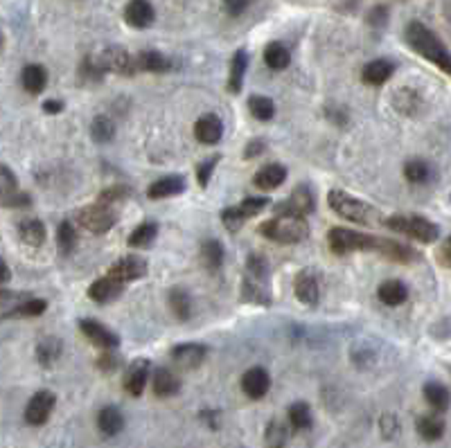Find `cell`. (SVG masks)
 <instances>
[{"instance_id":"cell-28","label":"cell","mask_w":451,"mask_h":448,"mask_svg":"<svg viewBox=\"0 0 451 448\" xmlns=\"http://www.w3.org/2000/svg\"><path fill=\"white\" fill-rule=\"evenodd\" d=\"M289 437H291V426L280 422V419H273L264 430V444L269 448H285L289 444Z\"/></svg>"},{"instance_id":"cell-31","label":"cell","mask_w":451,"mask_h":448,"mask_svg":"<svg viewBox=\"0 0 451 448\" xmlns=\"http://www.w3.org/2000/svg\"><path fill=\"white\" fill-rule=\"evenodd\" d=\"M417 432L422 439L427 442H438L445 435V422L435 414H425L417 419Z\"/></svg>"},{"instance_id":"cell-23","label":"cell","mask_w":451,"mask_h":448,"mask_svg":"<svg viewBox=\"0 0 451 448\" xmlns=\"http://www.w3.org/2000/svg\"><path fill=\"white\" fill-rule=\"evenodd\" d=\"M287 178V169L273 163V165H266L262 167L255 178H253V183H255V187H260V190H275V187H280L282 183H285Z\"/></svg>"},{"instance_id":"cell-26","label":"cell","mask_w":451,"mask_h":448,"mask_svg":"<svg viewBox=\"0 0 451 448\" xmlns=\"http://www.w3.org/2000/svg\"><path fill=\"white\" fill-rule=\"evenodd\" d=\"M19 235H21L23 243L32 245V248H39V245L46 243V225L39 219H23L19 223Z\"/></svg>"},{"instance_id":"cell-15","label":"cell","mask_w":451,"mask_h":448,"mask_svg":"<svg viewBox=\"0 0 451 448\" xmlns=\"http://www.w3.org/2000/svg\"><path fill=\"white\" fill-rule=\"evenodd\" d=\"M153 19H156V11H153L149 0H131L124 9V21L136 30H145L153 23Z\"/></svg>"},{"instance_id":"cell-13","label":"cell","mask_w":451,"mask_h":448,"mask_svg":"<svg viewBox=\"0 0 451 448\" xmlns=\"http://www.w3.org/2000/svg\"><path fill=\"white\" fill-rule=\"evenodd\" d=\"M271 387V377L264 367H250L242 377V390L248 399H262L266 397Z\"/></svg>"},{"instance_id":"cell-39","label":"cell","mask_w":451,"mask_h":448,"mask_svg":"<svg viewBox=\"0 0 451 448\" xmlns=\"http://www.w3.org/2000/svg\"><path fill=\"white\" fill-rule=\"evenodd\" d=\"M289 426L295 430H305L312 426V410H309L307 403L298 401L289 408Z\"/></svg>"},{"instance_id":"cell-43","label":"cell","mask_w":451,"mask_h":448,"mask_svg":"<svg viewBox=\"0 0 451 448\" xmlns=\"http://www.w3.org/2000/svg\"><path fill=\"white\" fill-rule=\"evenodd\" d=\"M269 203L271 200L264 198V196H250V198H244L237 208L242 210V214L246 216V219H250V216H258L260 212H264Z\"/></svg>"},{"instance_id":"cell-56","label":"cell","mask_w":451,"mask_h":448,"mask_svg":"<svg viewBox=\"0 0 451 448\" xmlns=\"http://www.w3.org/2000/svg\"><path fill=\"white\" fill-rule=\"evenodd\" d=\"M3 41H5V39H3V32H0V48H3Z\"/></svg>"},{"instance_id":"cell-34","label":"cell","mask_w":451,"mask_h":448,"mask_svg":"<svg viewBox=\"0 0 451 448\" xmlns=\"http://www.w3.org/2000/svg\"><path fill=\"white\" fill-rule=\"evenodd\" d=\"M156 237H158V225L153 221H145L131 233L129 245H133V248H147V245L153 243V239H156Z\"/></svg>"},{"instance_id":"cell-27","label":"cell","mask_w":451,"mask_h":448,"mask_svg":"<svg viewBox=\"0 0 451 448\" xmlns=\"http://www.w3.org/2000/svg\"><path fill=\"white\" fill-rule=\"evenodd\" d=\"M246 70H248V54H246V50H237L230 59V77H228V91L230 93L242 91Z\"/></svg>"},{"instance_id":"cell-29","label":"cell","mask_w":451,"mask_h":448,"mask_svg":"<svg viewBox=\"0 0 451 448\" xmlns=\"http://www.w3.org/2000/svg\"><path fill=\"white\" fill-rule=\"evenodd\" d=\"M425 399H427V403H429V406H431L435 412H445V410H449V406H451V394H449V390H447L442 383H435V381H431V383L425 385Z\"/></svg>"},{"instance_id":"cell-14","label":"cell","mask_w":451,"mask_h":448,"mask_svg":"<svg viewBox=\"0 0 451 448\" xmlns=\"http://www.w3.org/2000/svg\"><path fill=\"white\" fill-rule=\"evenodd\" d=\"M293 291H295V297H298L303 305H309V307H314L318 302V297H320L318 280H316V275L312 270H300L298 275H295Z\"/></svg>"},{"instance_id":"cell-3","label":"cell","mask_w":451,"mask_h":448,"mask_svg":"<svg viewBox=\"0 0 451 448\" xmlns=\"http://www.w3.org/2000/svg\"><path fill=\"white\" fill-rule=\"evenodd\" d=\"M328 203L334 214L343 216L348 221H355V223H379L382 221V214H379L373 205H368L365 200L350 196L348 192H341V190H332L328 194Z\"/></svg>"},{"instance_id":"cell-4","label":"cell","mask_w":451,"mask_h":448,"mask_svg":"<svg viewBox=\"0 0 451 448\" xmlns=\"http://www.w3.org/2000/svg\"><path fill=\"white\" fill-rule=\"evenodd\" d=\"M386 225L392 230V233L406 235V237H411V239H415L420 243H433V241H438V237H440V228L435 225L433 221L425 219V216H417V214L390 216V219H386Z\"/></svg>"},{"instance_id":"cell-10","label":"cell","mask_w":451,"mask_h":448,"mask_svg":"<svg viewBox=\"0 0 451 448\" xmlns=\"http://www.w3.org/2000/svg\"><path fill=\"white\" fill-rule=\"evenodd\" d=\"M106 275L113 278V280H118V282H122V284L133 282V280H140V278L147 275V262H145L143 257H133V255L122 257V259H118V262L108 268Z\"/></svg>"},{"instance_id":"cell-19","label":"cell","mask_w":451,"mask_h":448,"mask_svg":"<svg viewBox=\"0 0 451 448\" xmlns=\"http://www.w3.org/2000/svg\"><path fill=\"white\" fill-rule=\"evenodd\" d=\"M395 72V63L388 59H375L370 63H365L361 70V79L368 86H382L386 83Z\"/></svg>"},{"instance_id":"cell-32","label":"cell","mask_w":451,"mask_h":448,"mask_svg":"<svg viewBox=\"0 0 451 448\" xmlns=\"http://www.w3.org/2000/svg\"><path fill=\"white\" fill-rule=\"evenodd\" d=\"M264 61L271 70H285L289 66V61H291V54H289V50L285 46H282V43L275 41V43H269V46H266Z\"/></svg>"},{"instance_id":"cell-53","label":"cell","mask_w":451,"mask_h":448,"mask_svg":"<svg viewBox=\"0 0 451 448\" xmlns=\"http://www.w3.org/2000/svg\"><path fill=\"white\" fill-rule=\"evenodd\" d=\"M61 108H64V104L61 102H56V99H48V102L44 104V111L46 113H61Z\"/></svg>"},{"instance_id":"cell-25","label":"cell","mask_w":451,"mask_h":448,"mask_svg":"<svg viewBox=\"0 0 451 448\" xmlns=\"http://www.w3.org/2000/svg\"><path fill=\"white\" fill-rule=\"evenodd\" d=\"M136 70H145V72H167V70H172V61H169L163 52L147 50V52H140V54L136 56Z\"/></svg>"},{"instance_id":"cell-38","label":"cell","mask_w":451,"mask_h":448,"mask_svg":"<svg viewBox=\"0 0 451 448\" xmlns=\"http://www.w3.org/2000/svg\"><path fill=\"white\" fill-rule=\"evenodd\" d=\"M169 309L178 317V320H188L192 315V300L186 291H172L169 293Z\"/></svg>"},{"instance_id":"cell-9","label":"cell","mask_w":451,"mask_h":448,"mask_svg":"<svg viewBox=\"0 0 451 448\" xmlns=\"http://www.w3.org/2000/svg\"><path fill=\"white\" fill-rule=\"evenodd\" d=\"M54 403H56V397L50 392V390H41V392H36L30 399V403H27L25 422L30 426H44L54 410Z\"/></svg>"},{"instance_id":"cell-7","label":"cell","mask_w":451,"mask_h":448,"mask_svg":"<svg viewBox=\"0 0 451 448\" xmlns=\"http://www.w3.org/2000/svg\"><path fill=\"white\" fill-rule=\"evenodd\" d=\"M312 210H314V196L305 185L295 187L287 200H282V203L275 205L278 216H295V219H305Z\"/></svg>"},{"instance_id":"cell-33","label":"cell","mask_w":451,"mask_h":448,"mask_svg":"<svg viewBox=\"0 0 451 448\" xmlns=\"http://www.w3.org/2000/svg\"><path fill=\"white\" fill-rule=\"evenodd\" d=\"M201 262L208 270H219L223 264V248L217 239H208L201 245Z\"/></svg>"},{"instance_id":"cell-45","label":"cell","mask_w":451,"mask_h":448,"mask_svg":"<svg viewBox=\"0 0 451 448\" xmlns=\"http://www.w3.org/2000/svg\"><path fill=\"white\" fill-rule=\"evenodd\" d=\"M246 268H248V278L253 280H266V273H269V264L264 262L262 255H250L248 262H246Z\"/></svg>"},{"instance_id":"cell-35","label":"cell","mask_w":451,"mask_h":448,"mask_svg":"<svg viewBox=\"0 0 451 448\" xmlns=\"http://www.w3.org/2000/svg\"><path fill=\"white\" fill-rule=\"evenodd\" d=\"M46 309H48L46 300L32 297V300H25V302H21V305H16L14 309H9L3 317H36V315L44 313Z\"/></svg>"},{"instance_id":"cell-47","label":"cell","mask_w":451,"mask_h":448,"mask_svg":"<svg viewBox=\"0 0 451 448\" xmlns=\"http://www.w3.org/2000/svg\"><path fill=\"white\" fill-rule=\"evenodd\" d=\"M250 0H223V7L230 16H242V14L248 9Z\"/></svg>"},{"instance_id":"cell-51","label":"cell","mask_w":451,"mask_h":448,"mask_svg":"<svg viewBox=\"0 0 451 448\" xmlns=\"http://www.w3.org/2000/svg\"><path fill=\"white\" fill-rule=\"evenodd\" d=\"M262 149H264V142H262V140H253V142H248V144H246L244 156H246V158H253V156L262 153Z\"/></svg>"},{"instance_id":"cell-54","label":"cell","mask_w":451,"mask_h":448,"mask_svg":"<svg viewBox=\"0 0 451 448\" xmlns=\"http://www.w3.org/2000/svg\"><path fill=\"white\" fill-rule=\"evenodd\" d=\"M9 282V266L5 264V259L0 257V284Z\"/></svg>"},{"instance_id":"cell-1","label":"cell","mask_w":451,"mask_h":448,"mask_svg":"<svg viewBox=\"0 0 451 448\" xmlns=\"http://www.w3.org/2000/svg\"><path fill=\"white\" fill-rule=\"evenodd\" d=\"M404 36H406L408 48L415 50L420 56H425L429 63L438 66L445 75L451 77V52L447 50V46L440 41L438 34H435L433 30H429L425 23L411 21L406 25Z\"/></svg>"},{"instance_id":"cell-21","label":"cell","mask_w":451,"mask_h":448,"mask_svg":"<svg viewBox=\"0 0 451 448\" xmlns=\"http://www.w3.org/2000/svg\"><path fill=\"white\" fill-rule=\"evenodd\" d=\"M183 190H186V178H183V176H165V178H158L156 183L149 185L147 196L156 200V198L176 196Z\"/></svg>"},{"instance_id":"cell-46","label":"cell","mask_w":451,"mask_h":448,"mask_svg":"<svg viewBox=\"0 0 451 448\" xmlns=\"http://www.w3.org/2000/svg\"><path fill=\"white\" fill-rule=\"evenodd\" d=\"M129 194H131V192H129V187H124V185H113V187H108L106 192L100 194V203H102V205L118 203V200H124Z\"/></svg>"},{"instance_id":"cell-57","label":"cell","mask_w":451,"mask_h":448,"mask_svg":"<svg viewBox=\"0 0 451 448\" xmlns=\"http://www.w3.org/2000/svg\"><path fill=\"white\" fill-rule=\"evenodd\" d=\"M0 196H3V187H0Z\"/></svg>"},{"instance_id":"cell-44","label":"cell","mask_w":451,"mask_h":448,"mask_svg":"<svg viewBox=\"0 0 451 448\" xmlns=\"http://www.w3.org/2000/svg\"><path fill=\"white\" fill-rule=\"evenodd\" d=\"M221 221H223V228L230 230V233H237L239 228H242L248 219L242 214V210L239 208H226L221 212Z\"/></svg>"},{"instance_id":"cell-17","label":"cell","mask_w":451,"mask_h":448,"mask_svg":"<svg viewBox=\"0 0 451 448\" xmlns=\"http://www.w3.org/2000/svg\"><path fill=\"white\" fill-rule=\"evenodd\" d=\"M194 136L201 144H217L221 140V136H223V124H221V120L217 118V115L208 113V115H203V118L196 120Z\"/></svg>"},{"instance_id":"cell-16","label":"cell","mask_w":451,"mask_h":448,"mask_svg":"<svg viewBox=\"0 0 451 448\" xmlns=\"http://www.w3.org/2000/svg\"><path fill=\"white\" fill-rule=\"evenodd\" d=\"M149 379V360H133L126 370V377H124V390L129 392L131 397H140L145 392V385Z\"/></svg>"},{"instance_id":"cell-24","label":"cell","mask_w":451,"mask_h":448,"mask_svg":"<svg viewBox=\"0 0 451 448\" xmlns=\"http://www.w3.org/2000/svg\"><path fill=\"white\" fill-rule=\"evenodd\" d=\"M97 428H100L102 435L106 437H116L118 432H122L124 428V417L118 408L113 406H106L100 410V414H97Z\"/></svg>"},{"instance_id":"cell-18","label":"cell","mask_w":451,"mask_h":448,"mask_svg":"<svg viewBox=\"0 0 451 448\" xmlns=\"http://www.w3.org/2000/svg\"><path fill=\"white\" fill-rule=\"evenodd\" d=\"M122 288L124 284L118 282V280H113L108 275L100 278V280H95L91 286H88V297L93 302H97V305H106V302H113L120 293H122Z\"/></svg>"},{"instance_id":"cell-52","label":"cell","mask_w":451,"mask_h":448,"mask_svg":"<svg viewBox=\"0 0 451 448\" xmlns=\"http://www.w3.org/2000/svg\"><path fill=\"white\" fill-rule=\"evenodd\" d=\"M21 297V293H9V291H0V307L9 305V302H16Z\"/></svg>"},{"instance_id":"cell-48","label":"cell","mask_w":451,"mask_h":448,"mask_svg":"<svg viewBox=\"0 0 451 448\" xmlns=\"http://www.w3.org/2000/svg\"><path fill=\"white\" fill-rule=\"evenodd\" d=\"M217 163H219V156L208 158V161H203V163L199 165V183H201L203 187L208 185V178H210V173H213V169H215Z\"/></svg>"},{"instance_id":"cell-22","label":"cell","mask_w":451,"mask_h":448,"mask_svg":"<svg viewBox=\"0 0 451 448\" xmlns=\"http://www.w3.org/2000/svg\"><path fill=\"white\" fill-rule=\"evenodd\" d=\"M377 295L386 307H400L408 300V288L400 280H388L377 288Z\"/></svg>"},{"instance_id":"cell-12","label":"cell","mask_w":451,"mask_h":448,"mask_svg":"<svg viewBox=\"0 0 451 448\" xmlns=\"http://www.w3.org/2000/svg\"><path fill=\"white\" fill-rule=\"evenodd\" d=\"M169 356H172V360L178 367L192 370V367H199L206 360V347L196 342H183V345H176L174 350L169 352Z\"/></svg>"},{"instance_id":"cell-50","label":"cell","mask_w":451,"mask_h":448,"mask_svg":"<svg viewBox=\"0 0 451 448\" xmlns=\"http://www.w3.org/2000/svg\"><path fill=\"white\" fill-rule=\"evenodd\" d=\"M97 363H100V367H102V370L111 372V370H116V367H118L120 360H118V356L113 354V352H104V358H100V360H97Z\"/></svg>"},{"instance_id":"cell-40","label":"cell","mask_w":451,"mask_h":448,"mask_svg":"<svg viewBox=\"0 0 451 448\" xmlns=\"http://www.w3.org/2000/svg\"><path fill=\"white\" fill-rule=\"evenodd\" d=\"M248 108L250 113L255 115L258 120L266 122V120H271L273 118V113H275V104L271 102L269 97H264V95H253L248 99Z\"/></svg>"},{"instance_id":"cell-36","label":"cell","mask_w":451,"mask_h":448,"mask_svg":"<svg viewBox=\"0 0 451 448\" xmlns=\"http://www.w3.org/2000/svg\"><path fill=\"white\" fill-rule=\"evenodd\" d=\"M61 356V342L56 340V338H46V340H41L39 347H36V358H39V363L44 365V367H50L54 365V360Z\"/></svg>"},{"instance_id":"cell-42","label":"cell","mask_w":451,"mask_h":448,"mask_svg":"<svg viewBox=\"0 0 451 448\" xmlns=\"http://www.w3.org/2000/svg\"><path fill=\"white\" fill-rule=\"evenodd\" d=\"M56 243H59V250H61V255L73 253L75 243H77V235H75V228H73V223L64 221V223L59 225V230H56Z\"/></svg>"},{"instance_id":"cell-20","label":"cell","mask_w":451,"mask_h":448,"mask_svg":"<svg viewBox=\"0 0 451 448\" xmlns=\"http://www.w3.org/2000/svg\"><path fill=\"white\" fill-rule=\"evenodd\" d=\"M21 81H23V88L30 93V95H39L46 91L48 86V72L44 66L39 63H30L25 66L23 72H21Z\"/></svg>"},{"instance_id":"cell-5","label":"cell","mask_w":451,"mask_h":448,"mask_svg":"<svg viewBox=\"0 0 451 448\" xmlns=\"http://www.w3.org/2000/svg\"><path fill=\"white\" fill-rule=\"evenodd\" d=\"M260 233L275 243H298L307 239L309 225L305 219H295V216H275L260 225Z\"/></svg>"},{"instance_id":"cell-37","label":"cell","mask_w":451,"mask_h":448,"mask_svg":"<svg viewBox=\"0 0 451 448\" xmlns=\"http://www.w3.org/2000/svg\"><path fill=\"white\" fill-rule=\"evenodd\" d=\"M91 136L95 142L106 144L113 140V136H116V124H113V120L106 118V115H100V118H95L91 124Z\"/></svg>"},{"instance_id":"cell-11","label":"cell","mask_w":451,"mask_h":448,"mask_svg":"<svg viewBox=\"0 0 451 448\" xmlns=\"http://www.w3.org/2000/svg\"><path fill=\"white\" fill-rule=\"evenodd\" d=\"M79 329H81V334L86 336L95 347H100L102 352H113L120 345V338L116 334H111V331L97 320H81Z\"/></svg>"},{"instance_id":"cell-55","label":"cell","mask_w":451,"mask_h":448,"mask_svg":"<svg viewBox=\"0 0 451 448\" xmlns=\"http://www.w3.org/2000/svg\"><path fill=\"white\" fill-rule=\"evenodd\" d=\"M442 257H445V264H449V266H451V237H449V241H447V245H445Z\"/></svg>"},{"instance_id":"cell-30","label":"cell","mask_w":451,"mask_h":448,"mask_svg":"<svg viewBox=\"0 0 451 448\" xmlns=\"http://www.w3.org/2000/svg\"><path fill=\"white\" fill-rule=\"evenodd\" d=\"M178 387H181L178 379L169 370L161 367L156 374H153V394L156 397H161V399L174 397L178 392Z\"/></svg>"},{"instance_id":"cell-8","label":"cell","mask_w":451,"mask_h":448,"mask_svg":"<svg viewBox=\"0 0 451 448\" xmlns=\"http://www.w3.org/2000/svg\"><path fill=\"white\" fill-rule=\"evenodd\" d=\"M102 72H116V75H133L136 70V56H131L124 48H108L95 59Z\"/></svg>"},{"instance_id":"cell-41","label":"cell","mask_w":451,"mask_h":448,"mask_svg":"<svg viewBox=\"0 0 451 448\" xmlns=\"http://www.w3.org/2000/svg\"><path fill=\"white\" fill-rule=\"evenodd\" d=\"M404 176L408 183L413 185H422L429 180V165L425 161H408L404 165Z\"/></svg>"},{"instance_id":"cell-2","label":"cell","mask_w":451,"mask_h":448,"mask_svg":"<svg viewBox=\"0 0 451 448\" xmlns=\"http://www.w3.org/2000/svg\"><path fill=\"white\" fill-rule=\"evenodd\" d=\"M330 250L334 255H350V253H382L384 237H370L363 233H355L348 228H332L330 235Z\"/></svg>"},{"instance_id":"cell-49","label":"cell","mask_w":451,"mask_h":448,"mask_svg":"<svg viewBox=\"0 0 451 448\" xmlns=\"http://www.w3.org/2000/svg\"><path fill=\"white\" fill-rule=\"evenodd\" d=\"M388 19V9L386 7H375L370 14H368V23L370 25H384Z\"/></svg>"},{"instance_id":"cell-6","label":"cell","mask_w":451,"mask_h":448,"mask_svg":"<svg viewBox=\"0 0 451 448\" xmlns=\"http://www.w3.org/2000/svg\"><path fill=\"white\" fill-rule=\"evenodd\" d=\"M116 212H113L108 205H91V208H83L77 214V221L83 230H88L93 235H104L108 230L116 225Z\"/></svg>"}]
</instances>
